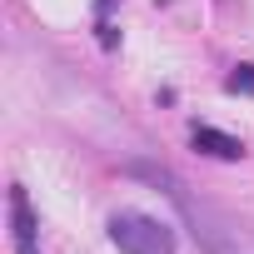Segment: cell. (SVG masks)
Listing matches in <instances>:
<instances>
[{"mask_svg":"<svg viewBox=\"0 0 254 254\" xmlns=\"http://www.w3.org/2000/svg\"><path fill=\"white\" fill-rule=\"evenodd\" d=\"M110 239L120 254H175V229H165L160 219L135 214V209L110 219Z\"/></svg>","mask_w":254,"mask_h":254,"instance_id":"cell-1","label":"cell"},{"mask_svg":"<svg viewBox=\"0 0 254 254\" xmlns=\"http://www.w3.org/2000/svg\"><path fill=\"white\" fill-rule=\"evenodd\" d=\"M194 150H204V155H214V160H239V155H244V145H239L234 135L209 130V125H194Z\"/></svg>","mask_w":254,"mask_h":254,"instance_id":"cell-3","label":"cell"},{"mask_svg":"<svg viewBox=\"0 0 254 254\" xmlns=\"http://www.w3.org/2000/svg\"><path fill=\"white\" fill-rule=\"evenodd\" d=\"M10 229H15V254H35V214L20 185L10 190Z\"/></svg>","mask_w":254,"mask_h":254,"instance_id":"cell-2","label":"cell"},{"mask_svg":"<svg viewBox=\"0 0 254 254\" xmlns=\"http://www.w3.org/2000/svg\"><path fill=\"white\" fill-rule=\"evenodd\" d=\"M224 85H229V95H254V65H234Z\"/></svg>","mask_w":254,"mask_h":254,"instance_id":"cell-4","label":"cell"}]
</instances>
